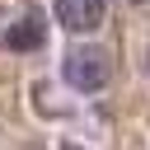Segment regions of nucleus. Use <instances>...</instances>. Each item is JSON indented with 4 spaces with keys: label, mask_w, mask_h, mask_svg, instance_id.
<instances>
[{
    "label": "nucleus",
    "mask_w": 150,
    "mask_h": 150,
    "mask_svg": "<svg viewBox=\"0 0 150 150\" xmlns=\"http://www.w3.org/2000/svg\"><path fill=\"white\" fill-rule=\"evenodd\" d=\"M42 38H47V23H42L38 9H28L19 23L5 28V47H9V52H33V47H42Z\"/></svg>",
    "instance_id": "3"
},
{
    "label": "nucleus",
    "mask_w": 150,
    "mask_h": 150,
    "mask_svg": "<svg viewBox=\"0 0 150 150\" xmlns=\"http://www.w3.org/2000/svg\"><path fill=\"white\" fill-rule=\"evenodd\" d=\"M56 19H61V28H70V33H94V28L108 19V5H103V0H56Z\"/></svg>",
    "instance_id": "2"
},
{
    "label": "nucleus",
    "mask_w": 150,
    "mask_h": 150,
    "mask_svg": "<svg viewBox=\"0 0 150 150\" xmlns=\"http://www.w3.org/2000/svg\"><path fill=\"white\" fill-rule=\"evenodd\" d=\"M61 75H66V84H70L75 94H103L108 80H112V61H108V52H103L98 42H80V47L66 52Z\"/></svg>",
    "instance_id": "1"
}]
</instances>
